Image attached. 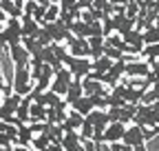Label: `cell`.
Returning <instances> with one entry per match:
<instances>
[{
  "instance_id": "obj_41",
  "label": "cell",
  "mask_w": 159,
  "mask_h": 151,
  "mask_svg": "<svg viewBox=\"0 0 159 151\" xmlns=\"http://www.w3.org/2000/svg\"><path fill=\"white\" fill-rule=\"evenodd\" d=\"M0 151H13V147H7V149H0Z\"/></svg>"
},
{
  "instance_id": "obj_16",
  "label": "cell",
  "mask_w": 159,
  "mask_h": 151,
  "mask_svg": "<svg viewBox=\"0 0 159 151\" xmlns=\"http://www.w3.org/2000/svg\"><path fill=\"white\" fill-rule=\"evenodd\" d=\"M122 38H124L126 45H133L139 51H144V38H142V31H139V29H130V31L122 33Z\"/></svg>"
},
{
  "instance_id": "obj_28",
  "label": "cell",
  "mask_w": 159,
  "mask_h": 151,
  "mask_svg": "<svg viewBox=\"0 0 159 151\" xmlns=\"http://www.w3.org/2000/svg\"><path fill=\"white\" fill-rule=\"evenodd\" d=\"M93 134H95V127L84 118L82 127H80V138H82V140H89V138H93Z\"/></svg>"
},
{
  "instance_id": "obj_18",
  "label": "cell",
  "mask_w": 159,
  "mask_h": 151,
  "mask_svg": "<svg viewBox=\"0 0 159 151\" xmlns=\"http://www.w3.org/2000/svg\"><path fill=\"white\" fill-rule=\"evenodd\" d=\"M106 73L113 76L115 80H122V78H124V73H126V60H124V58L113 60V65H111V69H108Z\"/></svg>"
},
{
  "instance_id": "obj_9",
  "label": "cell",
  "mask_w": 159,
  "mask_h": 151,
  "mask_svg": "<svg viewBox=\"0 0 159 151\" xmlns=\"http://www.w3.org/2000/svg\"><path fill=\"white\" fill-rule=\"evenodd\" d=\"M60 144H62L64 151H86L82 144V138H80V131H64Z\"/></svg>"
},
{
  "instance_id": "obj_19",
  "label": "cell",
  "mask_w": 159,
  "mask_h": 151,
  "mask_svg": "<svg viewBox=\"0 0 159 151\" xmlns=\"http://www.w3.org/2000/svg\"><path fill=\"white\" fill-rule=\"evenodd\" d=\"M71 109H75V111H80V113H82V116H86V113L91 111V109H95L93 107V102H91V98L86 96V93H84V96L82 98H77L73 105H71Z\"/></svg>"
},
{
  "instance_id": "obj_7",
  "label": "cell",
  "mask_w": 159,
  "mask_h": 151,
  "mask_svg": "<svg viewBox=\"0 0 159 151\" xmlns=\"http://www.w3.org/2000/svg\"><path fill=\"white\" fill-rule=\"evenodd\" d=\"M66 49L71 56H89L91 47H89V38H77V36H71L69 40H66Z\"/></svg>"
},
{
  "instance_id": "obj_45",
  "label": "cell",
  "mask_w": 159,
  "mask_h": 151,
  "mask_svg": "<svg viewBox=\"0 0 159 151\" xmlns=\"http://www.w3.org/2000/svg\"><path fill=\"white\" fill-rule=\"evenodd\" d=\"M2 98H5V96H0V102H2Z\"/></svg>"
},
{
  "instance_id": "obj_20",
  "label": "cell",
  "mask_w": 159,
  "mask_h": 151,
  "mask_svg": "<svg viewBox=\"0 0 159 151\" xmlns=\"http://www.w3.org/2000/svg\"><path fill=\"white\" fill-rule=\"evenodd\" d=\"M29 118L31 122H38V120H47V107L40 105V102H31V109H29Z\"/></svg>"
},
{
  "instance_id": "obj_39",
  "label": "cell",
  "mask_w": 159,
  "mask_h": 151,
  "mask_svg": "<svg viewBox=\"0 0 159 151\" xmlns=\"http://www.w3.org/2000/svg\"><path fill=\"white\" fill-rule=\"evenodd\" d=\"M135 151H148V149H146V142H142V144H137V147H135Z\"/></svg>"
},
{
  "instance_id": "obj_11",
  "label": "cell",
  "mask_w": 159,
  "mask_h": 151,
  "mask_svg": "<svg viewBox=\"0 0 159 151\" xmlns=\"http://www.w3.org/2000/svg\"><path fill=\"white\" fill-rule=\"evenodd\" d=\"M82 122H84V116H82L80 111L71 109V111H69V116L64 118V122H60V124H62V129H64V131H80Z\"/></svg>"
},
{
  "instance_id": "obj_32",
  "label": "cell",
  "mask_w": 159,
  "mask_h": 151,
  "mask_svg": "<svg viewBox=\"0 0 159 151\" xmlns=\"http://www.w3.org/2000/svg\"><path fill=\"white\" fill-rule=\"evenodd\" d=\"M40 2H35V0H25V13H29V16H33V11H35V7H38Z\"/></svg>"
},
{
  "instance_id": "obj_15",
  "label": "cell",
  "mask_w": 159,
  "mask_h": 151,
  "mask_svg": "<svg viewBox=\"0 0 159 151\" xmlns=\"http://www.w3.org/2000/svg\"><path fill=\"white\" fill-rule=\"evenodd\" d=\"M31 140H33L31 124L27 127V122H18V138L13 140V144H25V147H31Z\"/></svg>"
},
{
  "instance_id": "obj_27",
  "label": "cell",
  "mask_w": 159,
  "mask_h": 151,
  "mask_svg": "<svg viewBox=\"0 0 159 151\" xmlns=\"http://www.w3.org/2000/svg\"><path fill=\"white\" fill-rule=\"evenodd\" d=\"M35 40L42 45V47H47V45H51V42H53V36H51V31H49L47 27H40V31L35 33Z\"/></svg>"
},
{
  "instance_id": "obj_24",
  "label": "cell",
  "mask_w": 159,
  "mask_h": 151,
  "mask_svg": "<svg viewBox=\"0 0 159 151\" xmlns=\"http://www.w3.org/2000/svg\"><path fill=\"white\" fill-rule=\"evenodd\" d=\"M142 38H144V45H152V42H159V27H148L142 31Z\"/></svg>"
},
{
  "instance_id": "obj_2",
  "label": "cell",
  "mask_w": 159,
  "mask_h": 151,
  "mask_svg": "<svg viewBox=\"0 0 159 151\" xmlns=\"http://www.w3.org/2000/svg\"><path fill=\"white\" fill-rule=\"evenodd\" d=\"M33 78H31V67H16L13 71V91L20 96H29V91L33 89Z\"/></svg>"
},
{
  "instance_id": "obj_4",
  "label": "cell",
  "mask_w": 159,
  "mask_h": 151,
  "mask_svg": "<svg viewBox=\"0 0 159 151\" xmlns=\"http://www.w3.org/2000/svg\"><path fill=\"white\" fill-rule=\"evenodd\" d=\"M71 80H73L71 69H69V67H60V69L55 71V76H53V82H51V87H49V89H53L57 96H62V98H64V93L69 91Z\"/></svg>"
},
{
  "instance_id": "obj_17",
  "label": "cell",
  "mask_w": 159,
  "mask_h": 151,
  "mask_svg": "<svg viewBox=\"0 0 159 151\" xmlns=\"http://www.w3.org/2000/svg\"><path fill=\"white\" fill-rule=\"evenodd\" d=\"M31 102H33V100H31L29 96H25V98H22V102L18 105V109H16V118H18L20 122H29V120H31V118H29V109H31Z\"/></svg>"
},
{
  "instance_id": "obj_8",
  "label": "cell",
  "mask_w": 159,
  "mask_h": 151,
  "mask_svg": "<svg viewBox=\"0 0 159 151\" xmlns=\"http://www.w3.org/2000/svg\"><path fill=\"white\" fill-rule=\"evenodd\" d=\"M122 142H124V144H130V147H137V144L146 142V138H144V129L139 127V124H135V122H133L130 127H126Z\"/></svg>"
},
{
  "instance_id": "obj_31",
  "label": "cell",
  "mask_w": 159,
  "mask_h": 151,
  "mask_svg": "<svg viewBox=\"0 0 159 151\" xmlns=\"http://www.w3.org/2000/svg\"><path fill=\"white\" fill-rule=\"evenodd\" d=\"M89 47H104V36H89Z\"/></svg>"
},
{
  "instance_id": "obj_26",
  "label": "cell",
  "mask_w": 159,
  "mask_h": 151,
  "mask_svg": "<svg viewBox=\"0 0 159 151\" xmlns=\"http://www.w3.org/2000/svg\"><path fill=\"white\" fill-rule=\"evenodd\" d=\"M60 5L57 2H51L49 7H47V11H44V22L42 25H49V22H53V20H57V16H60Z\"/></svg>"
},
{
  "instance_id": "obj_22",
  "label": "cell",
  "mask_w": 159,
  "mask_h": 151,
  "mask_svg": "<svg viewBox=\"0 0 159 151\" xmlns=\"http://www.w3.org/2000/svg\"><path fill=\"white\" fill-rule=\"evenodd\" d=\"M49 144H51V140H49L47 134H35L33 140H31V149H33V151H44Z\"/></svg>"
},
{
  "instance_id": "obj_25",
  "label": "cell",
  "mask_w": 159,
  "mask_h": 151,
  "mask_svg": "<svg viewBox=\"0 0 159 151\" xmlns=\"http://www.w3.org/2000/svg\"><path fill=\"white\" fill-rule=\"evenodd\" d=\"M111 65H113V60L108 58V56H99V58L93 60V69L99 71V73H106V71L111 69Z\"/></svg>"
},
{
  "instance_id": "obj_37",
  "label": "cell",
  "mask_w": 159,
  "mask_h": 151,
  "mask_svg": "<svg viewBox=\"0 0 159 151\" xmlns=\"http://www.w3.org/2000/svg\"><path fill=\"white\" fill-rule=\"evenodd\" d=\"M7 18H9V16H7L5 11H0V31L5 29V22H7Z\"/></svg>"
},
{
  "instance_id": "obj_23",
  "label": "cell",
  "mask_w": 159,
  "mask_h": 151,
  "mask_svg": "<svg viewBox=\"0 0 159 151\" xmlns=\"http://www.w3.org/2000/svg\"><path fill=\"white\" fill-rule=\"evenodd\" d=\"M20 42L25 45V49H27L31 56H35L40 49H42V45H40V42L35 40V36H22V40H20Z\"/></svg>"
},
{
  "instance_id": "obj_30",
  "label": "cell",
  "mask_w": 159,
  "mask_h": 151,
  "mask_svg": "<svg viewBox=\"0 0 159 151\" xmlns=\"http://www.w3.org/2000/svg\"><path fill=\"white\" fill-rule=\"evenodd\" d=\"M104 56H108L111 60H119L124 56V51L119 47H111V45H104Z\"/></svg>"
},
{
  "instance_id": "obj_10",
  "label": "cell",
  "mask_w": 159,
  "mask_h": 151,
  "mask_svg": "<svg viewBox=\"0 0 159 151\" xmlns=\"http://www.w3.org/2000/svg\"><path fill=\"white\" fill-rule=\"evenodd\" d=\"M148 71H150V65L137 58V60L126 62V73H124V76H133V78H146Z\"/></svg>"
},
{
  "instance_id": "obj_1",
  "label": "cell",
  "mask_w": 159,
  "mask_h": 151,
  "mask_svg": "<svg viewBox=\"0 0 159 151\" xmlns=\"http://www.w3.org/2000/svg\"><path fill=\"white\" fill-rule=\"evenodd\" d=\"M62 62H64V67H69L71 69V73H73V78H80L82 80L84 76L89 73V71H93V60L89 58V56H71L69 51L62 56Z\"/></svg>"
},
{
  "instance_id": "obj_12",
  "label": "cell",
  "mask_w": 159,
  "mask_h": 151,
  "mask_svg": "<svg viewBox=\"0 0 159 151\" xmlns=\"http://www.w3.org/2000/svg\"><path fill=\"white\" fill-rule=\"evenodd\" d=\"M93 127H106L108 122H111V118H108V111L106 109H91L86 116H84Z\"/></svg>"
},
{
  "instance_id": "obj_14",
  "label": "cell",
  "mask_w": 159,
  "mask_h": 151,
  "mask_svg": "<svg viewBox=\"0 0 159 151\" xmlns=\"http://www.w3.org/2000/svg\"><path fill=\"white\" fill-rule=\"evenodd\" d=\"M20 25H22V36H35L40 31V22L33 16H29V13L20 16Z\"/></svg>"
},
{
  "instance_id": "obj_34",
  "label": "cell",
  "mask_w": 159,
  "mask_h": 151,
  "mask_svg": "<svg viewBox=\"0 0 159 151\" xmlns=\"http://www.w3.org/2000/svg\"><path fill=\"white\" fill-rule=\"evenodd\" d=\"M57 5H60V9H62V11H69L73 5H77V0H60Z\"/></svg>"
},
{
  "instance_id": "obj_21",
  "label": "cell",
  "mask_w": 159,
  "mask_h": 151,
  "mask_svg": "<svg viewBox=\"0 0 159 151\" xmlns=\"http://www.w3.org/2000/svg\"><path fill=\"white\" fill-rule=\"evenodd\" d=\"M71 33L77 36V38H89V22H84L82 18L73 20V25H71Z\"/></svg>"
},
{
  "instance_id": "obj_6",
  "label": "cell",
  "mask_w": 159,
  "mask_h": 151,
  "mask_svg": "<svg viewBox=\"0 0 159 151\" xmlns=\"http://www.w3.org/2000/svg\"><path fill=\"white\" fill-rule=\"evenodd\" d=\"M124 131H126V124L119 122V120H111L104 129V142H122L124 138Z\"/></svg>"
},
{
  "instance_id": "obj_36",
  "label": "cell",
  "mask_w": 159,
  "mask_h": 151,
  "mask_svg": "<svg viewBox=\"0 0 159 151\" xmlns=\"http://www.w3.org/2000/svg\"><path fill=\"white\" fill-rule=\"evenodd\" d=\"M44 151H62V144H57V142H51Z\"/></svg>"
},
{
  "instance_id": "obj_43",
  "label": "cell",
  "mask_w": 159,
  "mask_h": 151,
  "mask_svg": "<svg viewBox=\"0 0 159 151\" xmlns=\"http://www.w3.org/2000/svg\"><path fill=\"white\" fill-rule=\"evenodd\" d=\"M130 2H142V0H130Z\"/></svg>"
},
{
  "instance_id": "obj_44",
  "label": "cell",
  "mask_w": 159,
  "mask_h": 151,
  "mask_svg": "<svg viewBox=\"0 0 159 151\" xmlns=\"http://www.w3.org/2000/svg\"><path fill=\"white\" fill-rule=\"evenodd\" d=\"M51 2H60V0H51Z\"/></svg>"
},
{
  "instance_id": "obj_3",
  "label": "cell",
  "mask_w": 159,
  "mask_h": 151,
  "mask_svg": "<svg viewBox=\"0 0 159 151\" xmlns=\"http://www.w3.org/2000/svg\"><path fill=\"white\" fill-rule=\"evenodd\" d=\"M22 40V25H20L18 18H7V22H5V29L0 31V45H16Z\"/></svg>"
},
{
  "instance_id": "obj_38",
  "label": "cell",
  "mask_w": 159,
  "mask_h": 151,
  "mask_svg": "<svg viewBox=\"0 0 159 151\" xmlns=\"http://www.w3.org/2000/svg\"><path fill=\"white\" fill-rule=\"evenodd\" d=\"M13 151H33L31 147H25V144H13Z\"/></svg>"
},
{
  "instance_id": "obj_40",
  "label": "cell",
  "mask_w": 159,
  "mask_h": 151,
  "mask_svg": "<svg viewBox=\"0 0 159 151\" xmlns=\"http://www.w3.org/2000/svg\"><path fill=\"white\" fill-rule=\"evenodd\" d=\"M35 2H40V5H44V7H49V5H51V0H35Z\"/></svg>"
},
{
  "instance_id": "obj_33",
  "label": "cell",
  "mask_w": 159,
  "mask_h": 151,
  "mask_svg": "<svg viewBox=\"0 0 159 151\" xmlns=\"http://www.w3.org/2000/svg\"><path fill=\"white\" fill-rule=\"evenodd\" d=\"M13 144V140L5 134V131H0V149H7V147H11Z\"/></svg>"
},
{
  "instance_id": "obj_35",
  "label": "cell",
  "mask_w": 159,
  "mask_h": 151,
  "mask_svg": "<svg viewBox=\"0 0 159 151\" xmlns=\"http://www.w3.org/2000/svg\"><path fill=\"white\" fill-rule=\"evenodd\" d=\"M80 9H93V0H77Z\"/></svg>"
},
{
  "instance_id": "obj_5",
  "label": "cell",
  "mask_w": 159,
  "mask_h": 151,
  "mask_svg": "<svg viewBox=\"0 0 159 151\" xmlns=\"http://www.w3.org/2000/svg\"><path fill=\"white\" fill-rule=\"evenodd\" d=\"M7 51H9V56H11V60H13V65H16V67H27V65L31 62V53L25 49V45H22V42L9 45V47H7Z\"/></svg>"
},
{
  "instance_id": "obj_13",
  "label": "cell",
  "mask_w": 159,
  "mask_h": 151,
  "mask_svg": "<svg viewBox=\"0 0 159 151\" xmlns=\"http://www.w3.org/2000/svg\"><path fill=\"white\" fill-rule=\"evenodd\" d=\"M82 96H84L82 80H80V78H73V80H71V85H69V91L64 93V100H66L69 105H73L77 98H82Z\"/></svg>"
},
{
  "instance_id": "obj_42",
  "label": "cell",
  "mask_w": 159,
  "mask_h": 151,
  "mask_svg": "<svg viewBox=\"0 0 159 151\" xmlns=\"http://www.w3.org/2000/svg\"><path fill=\"white\" fill-rule=\"evenodd\" d=\"M155 27H159V13H157V22H155Z\"/></svg>"
},
{
  "instance_id": "obj_29",
  "label": "cell",
  "mask_w": 159,
  "mask_h": 151,
  "mask_svg": "<svg viewBox=\"0 0 159 151\" xmlns=\"http://www.w3.org/2000/svg\"><path fill=\"white\" fill-rule=\"evenodd\" d=\"M142 56H146V58H159V42H152V45H144V51Z\"/></svg>"
}]
</instances>
